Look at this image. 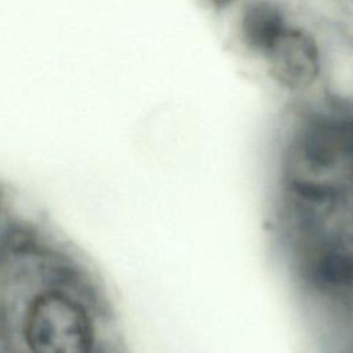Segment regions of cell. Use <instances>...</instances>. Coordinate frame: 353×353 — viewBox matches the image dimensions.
I'll use <instances>...</instances> for the list:
<instances>
[{
    "label": "cell",
    "instance_id": "6da1fadb",
    "mask_svg": "<svg viewBox=\"0 0 353 353\" xmlns=\"http://www.w3.org/2000/svg\"><path fill=\"white\" fill-rule=\"evenodd\" d=\"M25 353H97V317L79 290L61 283L37 287L18 321Z\"/></svg>",
    "mask_w": 353,
    "mask_h": 353
},
{
    "label": "cell",
    "instance_id": "7a4b0ae2",
    "mask_svg": "<svg viewBox=\"0 0 353 353\" xmlns=\"http://www.w3.org/2000/svg\"><path fill=\"white\" fill-rule=\"evenodd\" d=\"M268 76L292 95H306L323 84L324 47L320 34L291 17L258 58Z\"/></svg>",
    "mask_w": 353,
    "mask_h": 353
},
{
    "label": "cell",
    "instance_id": "3957f363",
    "mask_svg": "<svg viewBox=\"0 0 353 353\" xmlns=\"http://www.w3.org/2000/svg\"><path fill=\"white\" fill-rule=\"evenodd\" d=\"M204 6L215 12H223L237 4H240L243 0H201Z\"/></svg>",
    "mask_w": 353,
    "mask_h": 353
}]
</instances>
